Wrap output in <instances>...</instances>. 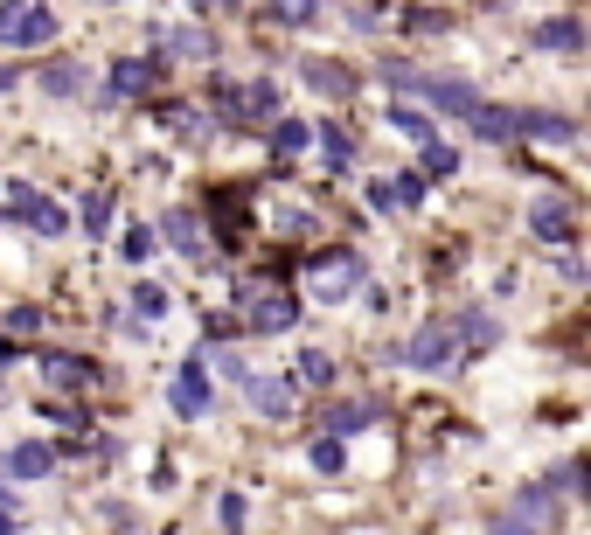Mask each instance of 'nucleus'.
<instances>
[{
  "mask_svg": "<svg viewBox=\"0 0 591 535\" xmlns=\"http://www.w3.org/2000/svg\"><path fill=\"white\" fill-rule=\"evenodd\" d=\"M147 84H153V63H147V56H119V63H112V98H140Z\"/></svg>",
  "mask_w": 591,
  "mask_h": 535,
  "instance_id": "ddd939ff",
  "label": "nucleus"
},
{
  "mask_svg": "<svg viewBox=\"0 0 591 535\" xmlns=\"http://www.w3.org/2000/svg\"><path fill=\"white\" fill-rule=\"evenodd\" d=\"M494 535H543V529H529V522H501Z\"/></svg>",
  "mask_w": 591,
  "mask_h": 535,
  "instance_id": "4c0bfd02",
  "label": "nucleus"
},
{
  "mask_svg": "<svg viewBox=\"0 0 591 535\" xmlns=\"http://www.w3.org/2000/svg\"><path fill=\"white\" fill-rule=\"evenodd\" d=\"M56 35V14L49 7H14L0 0V49H42Z\"/></svg>",
  "mask_w": 591,
  "mask_h": 535,
  "instance_id": "f03ea898",
  "label": "nucleus"
},
{
  "mask_svg": "<svg viewBox=\"0 0 591 535\" xmlns=\"http://www.w3.org/2000/svg\"><path fill=\"white\" fill-rule=\"evenodd\" d=\"M167 49H174V56H209V49H216V35H209V28H174V42H167Z\"/></svg>",
  "mask_w": 591,
  "mask_h": 535,
  "instance_id": "cd10ccee",
  "label": "nucleus"
},
{
  "mask_svg": "<svg viewBox=\"0 0 591 535\" xmlns=\"http://www.w3.org/2000/svg\"><path fill=\"white\" fill-rule=\"evenodd\" d=\"M390 126H397V133H411L418 146H432V139H439V126H432V112H418V105H397V112H390Z\"/></svg>",
  "mask_w": 591,
  "mask_h": 535,
  "instance_id": "4be33fe9",
  "label": "nucleus"
},
{
  "mask_svg": "<svg viewBox=\"0 0 591 535\" xmlns=\"http://www.w3.org/2000/svg\"><path fill=\"white\" fill-rule=\"evenodd\" d=\"M265 21H286V28H313L320 7H265Z\"/></svg>",
  "mask_w": 591,
  "mask_h": 535,
  "instance_id": "c9c22d12",
  "label": "nucleus"
},
{
  "mask_svg": "<svg viewBox=\"0 0 591 535\" xmlns=\"http://www.w3.org/2000/svg\"><path fill=\"white\" fill-rule=\"evenodd\" d=\"M452 348H459L452 341V320H425L404 355H411V369H452Z\"/></svg>",
  "mask_w": 591,
  "mask_h": 535,
  "instance_id": "20e7f679",
  "label": "nucleus"
},
{
  "mask_svg": "<svg viewBox=\"0 0 591 535\" xmlns=\"http://www.w3.org/2000/svg\"><path fill=\"white\" fill-rule=\"evenodd\" d=\"M494 334H501V320H494V313H480V306H473V313L452 327V341H466V348H487Z\"/></svg>",
  "mask_w": 591,
  "mask_h": 535,
  "instance_id": "aec40b11",
  "label": "nucleus"
},
{
  "mask_svg": "<svg viewBox=\"0 0 591 535\" xmlns=\"http://www.w3.org/2000/svg\"><path fill=\"white\" fill-rule=\"evenodd\" d=\"M536 42H543V49H585V21H578V14H557V21L536 28Z\"/></svg>",
  "mask_w": 591,
  "mask_h": 535,
  "instance_id": "a211bd4d",
  "label": "nucleus"
},
{
  "mask_svg": "<svg viewBox=\"0 0 591 535\" xmlns=\"http://www.w3.org/2000/svg\"><path fill=\"white\" fill-rule=\"evenodd\" d=\"M153 251H160V237H153V223H133V230H126V258H133V265H147Z\"/></svg>",
  "mask_w": 591,
  "mask_h": 535,
  "instance_id": "c756f323",
  "label": "nucleus"
},
{
  "mask_svg": "<svg viewBox=\"0 0 591 535\" xmlns=\"http://www.w3.org/2000/svg\"><path fill=\"white\" fill-rule=\"evenodd\" d=\"M418 202H425V181L418 174H397L390 181V209H418Z\"/></svg>",
  "mask_w": 591,
  "mask_h": 535,
  "instance_id": "2f4dec72",
  "label": "nucleus"
},
{
  "mask_svg": "<svg viewBox=\"0 0 591 535\" xmlns=\"http://www.w3.org/2000/svg\"><path fill=\"white\" fill-rule=\"evenodd\" d=\"M223 119H237V126H272L279 119V84H230V105H223Z\"/></svg>",
  "mask_w": 591,
  "mask_h": 535,
  "instance_id": "7ed1b4c3",
  "label": "nucleus"
},
{
  "mask_svg": "<svg viewBox=\"0 0 591 535\" xmlns=\"http://www.w3.org/2000/svg\"><path fill=\"white\" fill-rule=\"evenodd\" d=\"M452 167H459V153H452V146H445V139H432V146H425V174H452ZM425 174H418V181H425Z\"/></svg>",
  "mask_w": 591,
  "mask_h": 535,
  "instance_id": "473e14b6",
  "label": "nucleus"
},
{
  "mask_svg": "<svg viewBox=\"0 0 591 535\" xmlns=\"http://www.w3.org/2000/svg\"><path fill=\"white\" fill-rule=\"evenodd\" d=\"M299 70H306V84H313V91H327V98H341V91L355 84V77H348V63H327V56H306Z\"/></svg>",
  "mask_w": 591,
  "mask_h": 535,
  "instance_id": "2eb2a0df",
  "label": "nucleus"
},
{
  "mask_svg": "<svg viewBox=\"0 0 591 535\" xmlns=\"http://www.w3.org/2000/svg\"><path fill=\"white\" fill-rule=\"evenodd\" d=\"M313 139H320V153H327V167H355V139L341 133V126H320V133H313Z\"/></svg>",
  "mask_w": 591,
  "mask_h": 535,
  "instance_id": "393cba45",
  "label": "nucleus"
},
{
  "mask_svg": "<svg viewBox=\"0 0 591 535\" xmlns=\"http://www.w3.org/2000/svg\"><path fill=\"white\" fill-rule=\"evenodd\" d=\"M313 466H320V473H341V466H348L341 438H313Z\"/></svg>",
  "mask_w": 591,
  "mask_h": 535,
  "instance_id": "72a5a7b5",
  "label": "nucleus"
},
{
  "mask_svg": "<svg viewBox=\"0 0 591 535\" xmlns=\"http://www.w3.org/2000/svg\"><path fill=\"white\" fill-rule=\"evenodd\" d=\"M293 383H306V390H327V383H334V362H327L320 348H306V355L293 362Z\"/></svg>",
  "mask_w": 591,
  "mask_h": 535,
  "instance_id": "412c9836",
  "label": "nucleus"
},
{
  "mask_svg": "<svg viewBox=\"0 0 591 535\" xmlns=\"http://www.w3.org/2000/svg\"><path fill=\"white\" fill-rule=\"evenodd\" d=\"M244 390H251V403H258L265 417H286V410H293V383H279V376H251Z\"/></svg>",
  "mask_w": 591,
  "mask_h": 535,
  "instance_id": "4468645a",
  "label": "nucleus"
},
{
  "mask_svg": "<svg viewBox=\"0 0 591 535\" xmlns=\"http://www.w3.org/2000/svg\"><path fill=\"white\" fill-rule=\"evenodd\" d=\"M293 320H299V299L286 292V285L258 292V299H251V313H244V327H258V334H286Z\"/></svg>",
  "mask_w": 591,
  "mask_h": 535,
  "instance_id": "39448f33",
  "label": "nucleus"
},
{
  "mask_svg": "<svg viewBox=\"0 0 591 535\" xmlns=\"http://www.w3.org/2000/svg\"><path fill=\"white\" fill-rule=\"evenodd\" d=\"M7 216H14V223H28L35 237H63V230H70V216H63L56 202H42V195H14V209H7Z\"/></svg>",
  "mask_w": 591,
  "mask_h": 535,
  "instance_id": "6e6552de",
  "label": "nucleus"
},
{
  "mask_svg": "<svg viewBox=\"0 0 591 535\" xmlns=\"http://www.w3.org/2000/svg\"><path fill=\"white\" fill-rule=\"evenodd\" d=\"M404 28H411V35H439V28H445V7H418V14H404Z\"/></svg>",
  "mask_w": 591,
  "mask_h": 535,
  "instance_id": "e433bc0d",
  "label": "nucleus"
},
{
  "mask_svg": "<svg viewBox=\"0 0 591 535\" xmlns=\"http://www.w3.org/2000/svg\"><path fill=\"white\" fill-rule=\"evenodd\" d=\"M77 223H84V237H105V230H112V195H91Z\"/></svg>",
  "mask_w": 591,
  "mask_h": 535,
  "instance_id": "c85d7f7f",
  "label": "nucleus"
},
{
  "mask_svg": "<svg viewBox=\"0 0 591 535\" xmlns=\"http://www.w3.org/2000/svg\"><path fill=\"white\" fill-rule=\"evenodd\" d=\"M466 126L487 139V146H508V139H522V112H508V105H480Z\"/></svg>",
  "mask_w": 591,
  "mask_h": 535,
  "instance_id": "f8f14e48",
  "label": "nucleus"
},
{
  "mask_svg": "<svg viewBox=\"0 0 591 535\" xmlns=\"http://www.w3.org/2000/svg\"><path fill=\"white\" fill-rule=\"evenodd\" d=\"M133 313H147V320H160V313H167V285H153V278H140V285H133Z\"/></svg>",
  "mask_w": 591,
  "mask_h": 535,
  "instance_id": "bb28decb",
  "label": "nucleus"
},
{
  "mask_svg": "<svg viewBox=\"0 0 591 535\" xmlns=\"http://www.w3.org/2000/svg\"><path fill=\"white\" fill-rule=\"evenodd\" d=\"M529 230H536L543 244H571V230H578V209H571V202H557V195H543V202L529 209Z\"/></svg>",
  "mask_w": 591,
  "mask_h": 535,
  "instance_id": "423d86ee",
  "label": "nucleus"
},
{
  "mask_svg": "<svg viewBox=\"0 0 591 535\" xmlns=\"http://www.w3.org/2000/svg\"><path fill=\"white\" fill-rule=\"evenodd\" d=\"M376 77H383V84H397V91H425V77H418L411 63H397V56H390V63H376Z\"/></svg>",
  "mask_w": 591,
  "mask_h": 535,
  "instance_id": "7c9ffc66",
  "label": "nucleus"
},
{
  "mask_svg": "<svg viewBox=\"0 0 591 535\" xmlns=\"http://www.w3.org/2000/svg\"><path fill=\"white\" fill-rule=\"evenodd\" d=\"M369 424V403H341V410H327V438H348V431H362Z\"/></svg>",
  "mask_w": 591,
  "mask_h": 535,
  "instance_id": "a878e982",
  "label": "nucleus"
},
{
  "mask_svg": "<svg viewBox=\"0 0 591 535\" xmlns=\"http://www.w3.org/2000/svg\"><path fill=\"white\" fill-rule=\"evenodd\" d=\"M0 91H14V63H0Z\"/></svg>",
  "mask_w": 591,
  "mask_h": 535,
  "instance_id": "ea45409f",
  "label": "nucleus"
},
{
  "mask_svg": "<svg viewBox=\"0 0 591 535\" xmlns=\"http://www.w3.org/2000/svg\"><path fill=\"white\" fill-rule=\"evenodd\" d=\"M209 216H216V230H223V237H244V223H251L244 195H216V209H209Z\"/></svg>",
  "mask_w": 591,
  "mask_h": 535,
  "instance_id": "5701e85b",
  "label": "nucleus"
},
{
  "mask_svg": "<svg viewBox=\"0 0 591 535\" xmlns=\"http://www.w3.org/2000/svg\"><path fill=\"white\" fill-rule=\"evenodd\" d=\"M202 369H209V362H202V348H195L188 369H181V383H174V410H181V417H202V410H209V376H202Z\"/></svg>",
  "mask_w": 591,
  "mask_h": 535,
  "instance_id": "1a4fd4ad",
  "label": "nucleus"
},
{
  "mask_svg": "<svg viewBox=\"0 0 591 535\" xmlns=\"http://www.w3.org/2000/svg\"><path fill=\"white\" fill-rule=\"evenodd\" d=\"M49 466H56V452H49V445H35V438L7 452V473H14V480H42Z\"/></svg>",
  "mask_w": 591,
  "mask_h": 535,
  "instance_id": "f3484780",
  "label": "nucleus"
},
{
  "mask_svg": "<svg viewBox=\"0 0 591 535\" xmlns=\"http://www.w3.org/2000/svg\"><path fill=\"white\" fill-rule=\"evenodd\" d=\"M42 376H49L56 390H84V383H91V362H84V355H42Z\"/></svg>",
  "mask_w": 591,
  "mask_h": 535,
  "instance_id": "dca6fc26",
  "label": "nucleus"
},
{
  "mask_svg": "<svg viewBox=\"0 0 591 535\" xmlns=\"http://www.w3.org/2000/svg\"><path fill=\"white\" fill-rule=\"evenodd\" d=\"M306 139H313V126H299V119H272V153H306Z\"/></svg>",
  "mask_w": 591,
  "mask_h": 535,
  "instance_id": "b1692460",
  "label": "nucleus"
},
{
  "mask_svg": "<svg viewBox=\"0 0 591 535\" xmlns=\"http://www.w3.org/2000/svg\"><path fill=\"white\" fill-rule=\"evenodd\" d=\"M84 84H91V70H84V63H70V56H56V63H42V70H35V91H49V98H77Z\"/></svg>",
  "mask_w": 591,
  "mask_h": 535,
  "instance_id": "9d476101",
  "label": "nucleus"
},
{
  "mask_svg": "<svg viewBox=\"0 0 591 535\" xmlns=\"http://www.w3.org/2000/svg\"><path fill=\"white\" fill-rule=\"evenodd\" d=\"M425 98H432L439 112H452V119H473V112H480V91H473L466 77H425Z\"/></svg>",
  "mask_w": 591,
  "mask_h": 535,
  "instance_id": "0eeeda50",
  "label": "nucleus"
},
{
  "mask_svg": "<svg viewBox=\"0 0 591 535\" xmlns=\"http://www.w3.org/2000/svg\"><path fill=\"white\" fill-rule=\"evenodd\" d=\"M0 535H21V522H14V508H0Z\"/></svg>",
  "mask_w": 591,
  "mask_h": 535,
  "instance_id": "58836bf2",
  "label": "nucleus"
},
{
  "mask_svg": "<svg viewBox=\"0 0 591 535\" xmlns=\"http://www.w3.org/2000/svg\"><path fill=\"white\" fill-rule=\"evenodd\" d=\"M522 133H536V139H557V146H571V139H578V126H571V119H557V112H522Z\"/></svg>",
  "mask_w": 591,
  "mask_h": 535,
  "instance_id": "6ab92c4d",
  "label": "nucleus"
},
{
  "mask_svg": "<svg viewBox=\"0 0 591 535\" xmlns=\"http://www.w3.org/2000/svg\"><path fill=\"white\" fill-rule=\"evenodd\" d=\"M216 522H223V529H230V535L244 529V522H251V508H244V494H223V501H216Z\"/></svg>",
  "mask_w": 591,
  "mask_h": 535,
  "instance_id": "f704fd0d",
  "label": "nucleus"
},
{
  "mask_svg": "<svg viewBox=\"0 0 591 535\" xmlns=\"http://www.w3.org/2000/svg\"><path fill=\"white\" fill-rule=\"evenodd\" d=\"M306 285H313V299H348L362 285V258L355 251H320V258H306Z\"/></svg>",
  "mask_w": 591,
  "mask_h": 535,
  "instance_id": "f257e3e1",
  "label": "nucleus"
},
{
  "mask_svg": "<svg viewBox=\"0 0 591 535\" xmlns=\"http://www.w3.org/2000/svg\"><path fill=\"white\" fill-rule=\"evenodd\" d=\"M153 237H167V244H174L181 258H195V265H202V223H195V209H167Z\"/></svg>",
  "mask_w": 591,
  "mask_h": 535,
  "instance_id": "9b49d317",
  "label": "nucleus"
}]
</instances>
